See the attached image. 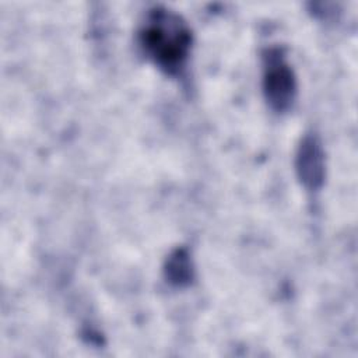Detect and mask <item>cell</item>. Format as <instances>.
<instances>
[{
  "instance_id": "obj_1",
  "label": "cell",
  "mask_w": 358,
  "mask_h": 358,
  "mask_svg": "<svg viewBox=\"0 0 358 358\" xmlns=\"http://www.w3.org/2000/svg\"><path fill=\"white\" fill-rule=\"evenodd\" d=\"M138 43L161 71L176 77L186 69L193 35L180 14L157 6L148 10L138 28Z\"/></svg>"
},
{
  "instance_id": "obj_3",
  "label": "cell",
  "mask_w": 358,
  "mask_h": 358,
  "mask_svg": "<svg viewBox=\"0 0 358 358\" xmlns=\"http://www.w3.org/2000/svg\"><path fill=\"white\" fill-rule=\"evenodd\" d=\"M295 171L301 185L308 190H319L326 176V158L320 138L315 133L305 134L296 148Z\"/></svg>"
},
{
  "instance_id": "obj_2",
  "label": "cell",
  "mask_w": 358,
  "mask_h": 358,
  "mask_svg": "<svg viewBox=\"0 0 358 358\" xmlns=\"http://www.w3.org/2000/svg\"><path fill=\"white\" fill-rule=\"evenodd\" d=\"M262 88L268 106L278 113L292 108L298 94L296 74L282 48L271 46L262 53Z\"/></svg>"
},
{
  "instance_id": "obj_4",
  "label": "cell",
  "mask_w": 358,
  "mask_h": 358,
  "mask_svg": "<svg viewBox=\"0 0 358 358\" xmlns=\"http://www.w3.org/2000/svg\"><path fill=\"white\" fill-rule=\"evenodd\" d=\"M164 275L166 281L176 287H186L194 278V267L186 248L175 249L165 260Z\"/></svg>"
}]
</instances>
